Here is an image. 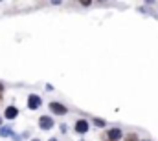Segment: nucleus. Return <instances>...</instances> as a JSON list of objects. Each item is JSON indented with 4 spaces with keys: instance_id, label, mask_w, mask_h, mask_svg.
I'll return each mask as SVG.
<instances>
[{
    "instance_id": "f257e3e1",
    "label": "nucleus",
    "mask_w": 158,
    "mask_h": 141,
    "mask_svg": "<svg viewBox=\"0 0 158 141\" xmlns=\"http://www.w3.org/2000/svg\"><path fill=\"white\" fill-rule=\"evenodd\" d=\"M119 138H121V130H118V128H112V130H109L105 134V139L107 141H118Z\"/></svg>"
},
{
    "instance_id": "f03ea898",
    "label": "nucleus",
    "mask_w": 158,
    "mask_h": 141,
    "mask_svg": "<svg viewBox=\"0 0 158 141\" xmlns=\"http://www.w3.org/2000/svg\"><path fill=\"white\" fill-rule=\"evenodd\" d=\"M39 125H40V128L50 130V128L53 127V119H52V117H48V115H44V117H40V119H39Z\"/></svg>"
},
{
    "instance_id": "7ed1b4c3",
    "label": "nucleus",
    "mask_w": 158,
    "mask_h": 141,
    "mask_svg": "<svg viewBox=\"0 0 158 141\" xmlns=\"http://www.w3.org/2000/svg\"><path fill=\"white\" fill-rule=\"evenodd\" d=\"M28 106H30L31 110L39 108V106H40V97H39V95H30V99H28Z\"/></svg>"
},
{
    "instance_id": "20e7f679",
    "label": "nucleus",
    "mask_w": 158,
    "mask_h": 141,
    "mask_svg": "<svg viewBox=\"0 0 158 141\" xmlns=\"http://www.w3.org/2000/svg\"><path fill=\"white\" fill-rule=\"evenodd\" d=\"M76 130H77L79 134H85V132L88 130V123H86L85 119H79L77 123H76Z\"/></svg>"
},
{
    "instance_id": "39448f33",
    "label": "nucleus",
    "mask_w": 158,
    "mask_h": 141,
    "mask_svg": "<svg viewBox=\"0 0 158 141\" xmlns=\"http://www.w3.org/2000/svg\"><path fill=\"white\" fill-rule=\"evenodd\" d=\"M50 110L55 112V114H66V108L59 103H50Z\"/></svg>"
},
{
    "instance_id": "423d86ee",
    "label": "nucleus",
    "mask_w": 158,
    "mask_h": 141,
    "mask_svg": "<svg viewBox=\"0 0 158 141\" xmlns=\"http://www.w3.org/2000/svg\"><path fill=\"white\" fill-rule=\"evenodd\" d=\"M17 114H19V110H17L15 106H9V108L6 110V117H7V119H13V117H17Z\"/></svg>"
},
{
    "instance_id": "0eeeda50",
    "label": "nucleus",
    "mask_w": 158,
    "mask_h": 141,
    "mask_svg": "<svg viewBox=\"0 0 158 141\" xmlns=\"http://www.w3.org/2000/svg\"><path fill=\"white\" fill-rule=\"evenodd\" d=\"M125 141H138V138H136V134H129V136L125 138Z\"/></svg>"
},
{
    "instance_id": "6e6552de",
    "label": "nucleus",
    "mask_w": 158,
    "mask_h": 141,
    "mask_svg": "<svg viewBox=\"0 0 158 141\" xmlns=\"http://www.w3.org/2000/svg\"><path fill=\"white\" fill-rule=\"evenodd\" d=\"M94 123H96L98 127H103V125H105V121H103V119H94Z\"/></svg>"
},
{
    "instance_id": "1a4fd4ad",
    "label": "nucleus",
    "mask_w": 158,
    "mask_h": 141,
    "mask_svg": "<svg viewBox=\"0 0 158 141\" xmlns=\"http://www.w3.org/2000/svg\"><path fill=\"white\" fill-rule=\"evenodd\" d=\"M0 134H2V136H9V128H2Z\"/></svg>"
},
{
    "instance_id": "9d476101",
    "label": "nucleus",
    "mask_w": 158,
    "mask_h": 141,
    "mask_svg": "<svg viewBox=\"0 0 158 141\" xmlns=\"http://www.w3.org/2000/svg\"><path fill=\"white\" fill-rule=\"evenodd\" d=\"M0 95H2V84H0Z\"/></svg>"
},
{
    "instance_id": "9b49d317",
    "label": "nucleus",
    "mask_w": 158,
    "mask_h": 141,
    "mask_svg": "<svg viewBox=\"0 0 158 141\" xmlns=\"http://www.w3.org/2000/svg\"><path fill=\"white\" fill-rule=\"evenodd\" d=\"M33 141H39V139H33Z\"/></svg>"
}]
</instances>
